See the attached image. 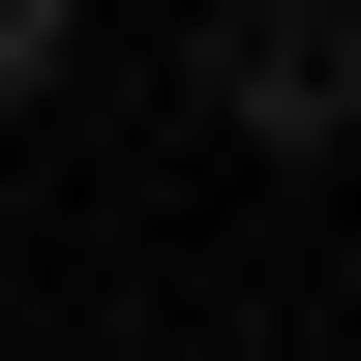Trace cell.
<instances>
[{
  "label": "cell",
  "mask_w": 361,
  "mask_h": 361,
  "mask_svg": "<svg viewBox=\"0 0 361 361\" xmlns=\"http://www.w3.org/2000/svg\"><path fill=\"white\" fill-rule=\"evenodd\" d=\"M211 121L241 151H331L361 121V0H211Z\"/></svg>",
  "instance_id": "1"
},
{
  "label": "cell",
  "mask_w": 361,
  "mask_h": 361,
  "mask_svg": "<svg viewBox=\"0 0 361 361\" xmlns=\"http://www.w3.org/2000/svg\"><path fill=\"white\" fill-rule=\"evenodd\" d=\"M90 61V0H0V121H30V90H61Z\"/></svg>",
  "instance_id": "2"
}]
</instances>
